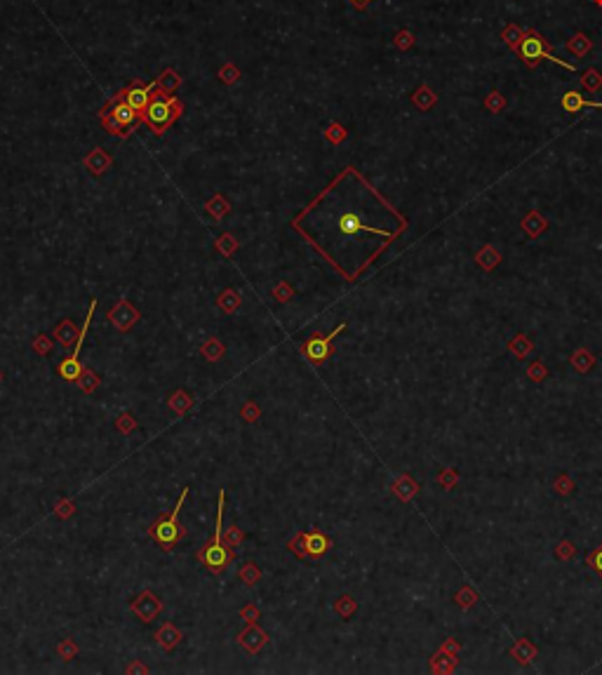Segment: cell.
<instances>
[{"label":"cell","instance_id":"6da1fadb","mask_svg":"<svg viewBox=\"0 0 602 675\" xmlns=\"http://www.w3.org/2000/svg\"><path fill=\"white\" fill-rule=\"evenodd\" d=\"M315 201L327 208V217L308 210L303 212L318 217L315 224H329V228H318V233L322 231V238L313 240L315 249H320L325 242H332L334 249L346 245H365V240L370 242V238H377L388 247L407 228L405 217L391 203H386L381 193L372 189L355 167H346ZM313 233L315 231L303 233V238Z\"/></svg>","mask_w":602,"mask_h":675},{"label":"cell","instance_id":"7a4b0ae2","mask_svg":"<svg viewBox=\"0 0 602 675\" xmlns=\"http://www.w3.org/2000/svg\"><path fill=\"white\" fill-rule=\"evenodd\" d=\"M224 504H226V492L222 490L219 492V506H217V530H215V537L210 539L203 551L198 553V560L205 565L210 572H215V574H222V572L229 567V562L233 560V549L224 544V532H222V520H224Z\"/></svg>","mask_w":602,"mask_h":675},{"label":"cell","instance_id":"3957f363","mask_svg":"<svg viewBox=\"0 0 602 675\" xmlns=\"http://www.w3.org/2000/svg\"><path fill=\"white\" fill-rule=\"evenodd\" d=\"M181 108H184V106H181V101L177 99V96L155 92L151 104L146 106L144 118H146V123L151 125V130L155 134H163L167 127H170L174 120L179 118Z\"/></svg>","mask_w":602,"mask_h":675},{"label":"cell","instance_id":"277c9868","mask_svg":"<svg viewBox=\"0 0 602 675\" xmlns=\"http://www.w3.org/2000/svg\"><path fill=\"white\" fill-rule=\"evenodd\" d=\"M139 118L141 113L134 111L120 94L106 108H101V123L111 134H129V130L139 123Z\"/></svg>","mask_w":602,"mask_h":675},{"label":"cell","instance_id":"5b68a950","mask_svg":"<svg viewBox=\"0 0 602 675\" xmlns=\"http://www.w3.org/2000/svg\"><path fill=\"white\" fill-rule=\"evenodd\" d=\"M186 497H189V487H184V490H181L179 501L174 504L172 516L165 518V520H158V523L151 525L153 542L158 546H163L165 551H172V546L177 544L181 537H184V530H181V525H179V511H181V506H184Z\"/></svg>","mask_w":602,"mask_h":675},{"label":"cell","instance_id":"8992f818","mask_svg":"<svg viewBox=\"0 0 602 675\" xmlns=\"http://www.w3.org/2000/svg\"><path fill=\"white\" fill-rule=\"evenodd\" d=\"M517 55H520L522 61L532 64V66H534L536 61H541V59H551L555 64H560V66H565L567 71H574L572 64L562 61V59H558V57H551V52H548V48H546V43H543V38L536 34V31H529V34L522 38L520 45H517Z\"/></svg>","mask_w":602,"mask_h":675},{"label":"cell","instance_id":"52a82bcc","mask_svg":"<svg viewBox=\"0 0 602 675\" xmlns=\"http://www.w3.org/2000/svg\"><path fill=\"white\" fill-rule=\"evenodd\" d=\"M94 308H96V301H89V311H87V318H85V325H83L80 330V337H78V342L73 346V353L64 360L59 365V377L66 379V382H78V377L83 375V368H80V349H83V342H85L87 337V330H89V323H92V316H94Z\"/></svg>","mask_w":602,"mask_h":675},{"label":"cell","instance_id":"ba28073f","mask_svg":"<svg viewBox=\"0 0 602 675\" xmlns=\"http://www.w3.org/2000/svg\"><path fill=\"white\" fill-rule=\"evenodd\" d=\"M346 330V323H341L332 334H313V337L308 339L306 344H303V356H306L313 365H320L325 363V360L332 356V339L336 337L339 332Z\"/></svg>","mask_w":602,"mask_h":675},{"label":"cell","instance_id":"9c48e42d","mask_svg":"<svg viewBox=\"0 0 602 675\" xmlns=\"http://www.w3.org/2000/svg\"><path fill=\"white\" fill-rule=\"evenodd\" d=\"M158 85H160V80H151V82H146V85H141V82H132V85H129L127 89H122V92H118V94L137 113H144L146 106L151 104L153 92L158 89Z\"/></svg>","mask_w":602,"mask_h":675},{"label":"cell","instance_id":"30bf717a","mask_svg":"<svg viewBox=\"0 0 602 675\" xmlns=\"http://www.w3.org/2000/svg\"><path fill=\"white\" fill-rule=\"evenodd\" d=\"M160 609H163V602H160L151 590H144V593L132 602V612L137 614L144 623L155 621V616L160 614Z\"/></svg>","mask_w":602,"mask_h":675},{"label":"cell","instance_id":"8fae6325","mask_svg":"<svg viewBox=\"0 0 602 675\" xmlns=\"http://www.w3.org/2000/svg\"><path fill=\"white\" fill-rule=\"evenodd\" d=\"M303 549H299V556L301 558H320L325 556L327 549L332 546L327 537H322L320 532H310V535H299Z\"/></svg>","mask_w":602,"mask_h":675},{"label":"cell","instance_id":"7c38bea8","mask_svg":"<svg viewBox=\"0 0 602 675\" xmlns=\"http://www.w3.org/2000/svg\"><path fill=\"white\" fill-rule=\"evenodd\" d=\"M108 320H111V323L118 327L120 332H127L129 327H132L139 320V313L134 311V308L129 306L127 301H118V304L111 308V313H108Z\"/></svg>","mask_w":602,"mask_h":675},{"label":"cell","instance_id":"4fadbf2b","mask_svg":"<svg viewBox=\"0 0 602 675\" xmlns=\"http://www.w3.org/2000/svg\"><path fill=\"white\" fill-rule=\"evenodd\" d=\"M266 640H268V635L264 633L261 628L257 626V623H250V626L241 633V640H238V642H241L243 649L248 654H257L259 649L266 645Z\"/></svg>","mask_w":602,"mask_h":675},{"label":"cell","instance_id":"5bb4252c","mask_svg":"<svg viewBox=\"0 0 602 675\" xmlns=\"http://www.w3.org/2000/svg\"><path fill=\"white\" fill-rule=\"evenodd\" d=\"M155 640H158V645L163 647L165 652H172V649L179 645L181 633L177 631V628H174V623L167 621V623H163V626H160V631L155 633Z\"/></svg>","mask_w":602,"mask_h":675},{"label":"cell","instance_id":"9a60e30c","mask_svg":"<svg viewBox=\"0 0 602 675\" xmlns=\"http://www.w3.org/2000/svg\"><path fill=\"white\" fill-rule=\"evenodd\" d=\"M584 106H588V108H602V101H588L579 92H567L565 96H562V108H565V111H569V113H577Z\"/></svg>","mask_w":602,"mask_h":675},{"label":"cell","instance_id":"2e32d148","mask_svg":"<svg viewBox=\"0 0 602 675\" xmlns=\"http://www.w3.org/2000/svg\"><path fill=\"white\" fill-rule=\"evenodd\" d=\"M57 337H59V342H62V346H64V349H71V346H73L76 342H78V337H80V334H76V330H73V325H71L69 323V320H64V323L59 325V327H57Z\"/></svg>","mask_w":602,"mask_h":675},{"label":"cell","instance_id":"e0dca14e","mask_svg":"<svg viewBox=\"0 0 602 675\" xmlns=\"http://www.w3.org/2000/svg\"><path fill=\"white\" fill-rule=\"evenodd\" d=\"M108 163H111V158L103 156V153H101L99 149H96V151L92 153V156H89V158L85 160V165L89 167V172H92V175H101V172L108 167Z\"/></svg>","mask_w":602,"mask_h":675},{"label":"cell","instance_id":"ac0fdd59","mask_svg":"<svg viewBox=\"0 0 602 675\" xmlns=\"http://www.w3.org/2000/svg\"><path fill=\"white\" fill-rule=\"evenodd\" d=\"M219 306H222L226 313H236L238 308H241V294L233 292V289H226L222 297H219Z\"/></svg>","mask_w":602,"mask_h":675},{"label":"cell","instance_id":"d6986e66","mask_svg":"<svg viewBox=\"0 0 602 675\" xmlns=\"http://www.w3.org/2000/svg\"><path fill=\"white\" fill-rule=\"evenodd\" d=\"M200 353H203L207 360H212V363H215V360H219L224 356V344L219 342V339H207V342L203 344V349H200Z\"/></svg>","mask_w":602,"mask_h":675},{"label":"cell","instance_id":"ffe728a7","mask_svg":"<svg viewBox=\"0 0 602 675\" xmlns=\"http://www.w3.org/2000/svg\"><path fill=\"white\" fill-rule=\"evenodd\" d=\"M76 384L80 386V391H85V393H94L96 386H99V377H96L92 370H83V375L78 377Z\"/></svg>","mask_w":602,"mask_h":675},{"label":"cell","instance_id":"44dd1931","mask_svg":"<svg viewBox=\"0 0 602 675\" xmlns=\"http://www.w3.org/2000/svg\"><path fill=\"white\" fill-rule=\"evenodd\" d=\"M191 395L189 393H184V391H177L172 398H170V407L174 409V412H179V414H184L186 409L191 407Z\"/></svg>","mask_w":602,"mask_h":675},{"label":"cell","instance_id":"7402d4cb","mask_svg":"<svg viewBox=\"0 0 602 675\" xmlns=\"http://www.w3.org/2000/svg\"><path fill=\"white\" fill-rule=\"evenodd\" d=\"M334 609L339 612L341 619H348L353 612H355V602H353V597L351 595H341L339 600L334 602Z\"/></svg>","mask_w":602,"mask_h":675},{"label":"cell","instance_id":"603a6c76","mask_svg":"<svg viewBox=\"0 0 602 675\" xmlns=\"http://www.w3.org/2000/svg\"><path fill=\"white\" fill-rule=\"evenodd\" d=\"M241 579L245 581V586H255V583L261 579V572H259V567L255 562H248L245 567L241 569Z\"/></svg>","mask_w":602,"mask_h":675},{"label":"cell","instance_id":"cb8c5ba5","mask_svg":"<svg viewBox=\"0 0 602 675\" xmlns=\"http://www.w3.org/2000/svg\"><path fill=\"white\" fill-rule=\"evenodd\" d=\"M292 294H294V289L287 285V282H278V287L273 289V297L280 301V304H287L289 299H292Z\"/></svg>","mask_w":602,"mask_h":675},{"label":"cell","instance_id":"d4e9b609","mask_svg":"<svg viewBox=\"0 0 602 675\" xmlns=\"http://www.w3.org/2000/svg\"><path fill=\"white\" fill-rule=\"evenodd\" d=\"M34 349L41 353V356H48V353L52 351V339L45 337V334H38V337L34 339Z\"/></svg>","mask_w":602,"mask_h":675},{"label":"cell","instance_id":"484cf974","mask_svg":"<svg viewBox=\"0 0 602 675\" xmlns=\"http://www.w3.org/2000/svg\"><path fill=\"white\" fill-rule=\"evenodd\" d=\"M59 654H62V659H73L76 657V652H78V647L73 645V640H62L59 642Z\"/></svg>","mask_w":602,"mask_h":675},{"label":"cell","instance_id":"4316f807","mask_svg":"<svg viewBox=\"0 0 602 675\" xmlns=\"http://www.w3.org/2000/svg\"><path fill=\"white\" fill-rule=\"evenodd\" d=\"M588 567L595 569V572H598V574L602 576V549L593 551L591 556H588Z\"/></svg>","mask_w":602,"mask_h":675},{"label":"cell","instance_id":"83f0119b","mask_svg":"<svg viewBox=\"0 0 602 675\" xmlns=\"http://www.w3.org/2000/svg\"><path fill=\"white\" fill-rule=\"evenodd\" d=\"M241 542H243V532L236 530V527H231L229 535H226V539H224V544L229 546V549H233V546H238Z\"/></svg>","mask_w":602,"mask_h":675},{"label":"cell","instance_id":"f1b7e54d","mask_svg":"<svg viewBox=\"0 0 602 675\" xmlns=\"http://www.w3.org/2000/svg\"><path fill=\"white\" fill-rule=\"evenodd\" d=\"M115 428L122 430V433H129V430L134 428V419L129 414H122L120 419H118V423H115Z\"/></svg>","mask_w":602,"mask_h":675},{"label":"cell","instance_id":"f546056e","mask_svg":"<svg viewBox=\"0 0 602 675\" xmlns=\"http://www.w3.org/2000/svg\"><path fill=\"white\" fill-rule=\"evenodd\" d=\"M243 416H245V421H255V419H259V407H257L255 402H248V405H245V407H243Z\"/></svg>","mask_w":602,"mask_h":675},{"label":"cell","instance_id":"4dcf8cb0","mask_svg":"<svg viewBox=\"0 0 602 675\" xmlns=\"http://www.w3.org/2000/svg\"><path fill=\"white\" fill-rule=\"evenodd\" d=\"M243 616H245V619H248V621H255L257 619V616H259V612H257V607H245L243 609Z\"/></svg>","mask_w":602,"mask_h":675},{"label":"cell","instance_id":"1f68e13d","mask_svg":"<svg viewBox=\"0 0 602 675\" xmlns=\"http://www.w3.org/2000/svg\"><path fill=\"white\" fill-rule=\"evenodd\" d=\"M351 5H355L358 10H362V8H367V5H370V0H351Z\"/></svg>","mask_w":602,"mask_h":675},{"label":"cell","instance_id":"d6a6232c","mask_svg":"<svg viewBox=\"0 0 602 675\" xmlns=\"http://www.w3.org/2000/svg\"><path fill=\"white\" fill-rule=\"evenodd\" d=\"M0 379H3V377H0Z\"/></svg>","mask_w":602,"mask_h":675}]
</instances>
